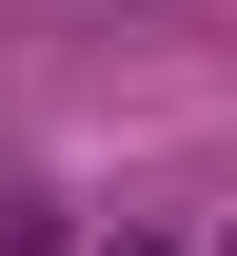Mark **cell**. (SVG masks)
<instances>
[{
	"label": "cell",
	"mask_w": 237,
	"mask_h": 256,
	"mask_svg": "<svg viewBox=\"0 0 237 256\" xmlns=\"http://www.w3.org/2000/svg\"><path fill=\"white\" fill-rule=\"evenodd\" d=\"M119 256H198V236H119Z\"/></svg>",
	"instance_id": "1"
}]
</instances>
